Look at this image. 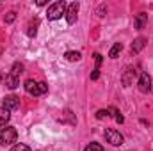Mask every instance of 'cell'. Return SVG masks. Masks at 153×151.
<instances>
[{"label":"cell","mask_w":153,"mask_h":151,"mask_svg":"<svg viewBox=\"0 0 153 151\" xmlns=\"http://www.w3.org/2000/svg\"><path fill=\"white\" fill-rule=\"evenodd\" d=\"M66 2L64 0H57V2H53V4H50L48 5V11H46V16H48V20H59L62 14H66Z\"/></svg>","instance_id":"obj_1"},{"label":"cell","mask_w":153,"mask_h":151,"mask_svg":"<svg viewBox=\"0 0 153 151\" xmlns=\"http://www.w3.org/2000/svg\"><path fill=\"white\" fill-rule=\"evenodd\" d=\"M18 139V132L13 126H5L0 130V146H11L13 142H16Z\"/></svg>","instance_id":"obj_2"},{"label":"cell","mask_w":153,"mask_h":151,"mask_svg":"<svg viewBox=\"0 0 153 151\" xmlns=\"http://www.w3.org/2000/svg\"><path fill=\"white\" fill-rule=\"evenodd\" d=\"M105 139H107V142L109 144H112V146H121L123 144V135L117 132V130H114V128H107L105 130Z\"/></svg>","instance_id":"obj_3"},{"label":"cell","mask_w":153,"mask_h":151,"mask_svg":"<svg viewBox=\"0 0 153 151\" xmlns=\"http://www.w3.org/2000/svg\"><path fill=\"white\" fill-rule=\"evenodd\" d=\"M78 7H80V5H78V2H71V4L66 7V14H64V16H66V21H68L70 25H73V23L76 21V16H78Z\"/></svg>","instance_id":"obj_4"},{"label":"cell","mask_w":153,"mask_h":151,"mask_svg":"<svg viewBox=\"0 0 153 151\" xmlns=\"http://www.w3.org/2000/svg\"><path fill=\"white\" fill-rule=\"evenodd\" d=\"M137 85H139V91H141V93H144V94L150 93V91H152V76L148 75V73H141Z\"/></svg>","instance_id":"obj_5"},{"label":"cell","mask_w":153,"mask_h":151,"mask_svg":"<svg viewBox=\"0 0 153 151\" xmlns=\"http://www.w3.org/2000/svg\"><path fill=\"white\" fill-rule=\"evenodd\" d=\"M135 75H137V71H135L134 68H126V70H125V73H123V76H121L123 85H125V87H130V85L134 84V78H135Z\"/></svg>","instance_id":"obj_6"},{"label":"cell","mask_w":153,"mask_h":151,"mask_svg":"<svg viewBox=\"0 0 153 151\" xmlns=\"http://www.w3.org/2000/svg\"><path fill=\"white\" fill-rule=\"evenodd\" d=\"M18 107H20V98H16V96H5L4 98V109L16 110Z\"/></svg>","instance_id":"obj_7"},{"label":"cell","mask_w":153,"mask_h":151,"mask_svg":"<svg viewBox=\"0 0 153 151\" xmlns=\"http://www.w3.org/2000/svg\"><path fill=\"white\" fill-rule=\"evenodd\" d=\"M146 23H148V14H146V13H139V14H135V20H134V27H135L137 30L144 29V27H146Z\"/></svg>","instance_id":"obj_8"},{"label":"cell","mask_w":153,"mask_h":151,"mask_svg":"<svg viewBox=\"0 0 153 151\" xmlns=\"http://www.w3.org/2000/svg\"><path fill=\"white\" fill-rule=\"evenodd\" d=\"M23 87H25V91H27L29 94H32V96H39V91H38V82H34L32 78L25 80Z\"/></svg>","instance_id":"obj_9"},{"label":"cell","mask_w":153,"mask_h":151,"mask_svg":"<svg viewBox=\"0 0 153 151\" xmlns=\"http://www.w3.org/2000/svg\"><path fill=\"white\" fill-rule=\"evenodd\" d=\"M144 46H146V39H144V38H137L134 43H132L130 50H132V53H139Z\"/></svg>","instance_id":"obj_10"},{"label":"cell","mask_w":153,"mask_h":151,"mask_svg":"<svg viewBox=\"0 0 153 151\" xmlns=\"http://www.w3.org/2000/svg\"><path fill=\"white\" fill-rule=\"evenodd\" d=\"M4 82H5V85H7L9 89H16V87L20 85V80H18V76L11 75V73L4 76Z\"/></svg>","instance_id":"obj_11"},{"label":"cell","mask_w":153,"mask_h":151,"mask_svg":"<svg viewBox=\"0 0 153 151\" xmlns=\"http://www.w3.org/2000/svg\"><path fill=\"white\" fill-rule=\"evenodd\" d=\"M38 25H39L38 18H34V20L29 23V29H27V36H29V38H34V36L38 34Z\"/></svg>","instance_id":"obj_12"},{"label":"cell","mask_w":153,"mask_h":151,"mask_svg":"<svg viewBox=\"0 0 153 151\" xmlns=\"http://www.w3.org/2000/svg\"><path fill=\"white\" fill-rule=\"evenodd\" d=\"M11 119V114L7 109H4V107H0V126H5V123Z\"/></svg>","instance_id":"obj_13"},{"label":"cell","mask_w":153,"mask_h":151,"mask_svg":"<svg viewBox=\"0 0 153 151\" xmlns=\"http://www.w3.org/2000/svg\"><path fill=\"white\" fill-rule=\"evenodd\" d=\"M80 52H66L64 53V59L66 61H70V62H76V61H80Z\"/></svg>","instance_id":"obj_14"},{"label":"cell","mask_w":153,"mask_h":151,"mask_svg":"<svg viewBox=\"0 0 153 151\" xmlns=\"http://www.w3.org/2000/svg\"><path fill=\"white\" fill-rule=\"evenodd\" d=\"M121 50H123V44H121V43H116L114 46L111 48V53H109V57H111V59H117V55L121 53Z\"/></svg>","instance_id":"obj_15"},{"label":"cell","mask_w":153,"mask_h":151,"mask_svg":"<svg viewBox=\"0 0 153 151\" xmlns=\"http://www.w3.org/2000/svg\"><path fill=\"white\" fill-rule=\"evenodd\" d=\"M20 73H23V64H20V62H14V64H13V70H11V75L20 76Z\"/></svg>","instance_id":"obj_16"},{"label":"cell","mask_w":153,"mask_h":151,"mask_svg":"<svg viewBox=\"0 0 153 151\" xmlns=\"http://www.w3.org/2000/svg\"><path fill=\"white\" fill-rule=\"evenodd\" d=\"M84 151H103V146H102V144H98V142H91V144H89Z\"/></svg>","instance_id":"obj_17"},{"label":"cell","mask_w":153,"mask_h":151,"mask_svg":"<svg viewBox=\"0 0 153 151\" xmlns=\"http://www.w3.org/2000/svg\"><path fill=\"white\" fill-rule=\"evenodd\" d=\"M14 20H16V13H14V11H9V13L5 14V18H4L5 23H13Z\"/></svg>","instance_id":"obj_18"},{"label":"cell","mask_w":153,"mask_h":151,"mask_svg":"<svg viewBox=\"0 0 153 151\" xmlns=\"http://www.w3.org/2000/svg\"><path fill=\"white\" fill-rule=\"evenodd\" d=\"M38 91H39V96L45 94V93H48V85L45 82H38Z\"/></svg>","instance_id":"obj_19"},{"label":"cell","mask_w":153,"mask_h":151,"mask_svg":"<svg viewBox=\"0 0 153 151\" xmlns=\"http://www.w3.org/2000/svg\"><path fill=\"white\" fill-rule=\"evenodd\" d=\"M11 151H30V148H29L27 144H14Z\"/></svg>","instance_id":"obj_20"},{"label":"cell","mask_w":153,"mask_h":151,"mask_svg":"<svg viewBox=\"0 0 153 151\" xmlns=\"http://www.w3.org/2000/svg\"><path fill=\"white\" fill-rule=\"evenodd\" d=\"M107 117H109V110H103V109H102V110L96 112V119H100V121H102V119H107Z\"/></svg>","instance_id":"obj_21"},{"label":"cell","mask_w":153,"mask_h":151,"mask_svg":"<svg viewBox=\"0 0 153 151\" xmlns=\"http://www.w3.org/2000/svg\"><path fill=\"white\" fill-rule=\"evenodd\" d=\"M102 61H103V59H102V55H100V53H94V64H96V68H94V70H100Z\"/></svg>","instance_id":"obj_22"},{"label":"cell","mask_w":153,"mask_h":151,"mask_svg":"<svg viewBox=\"0 0 153 151\" xmlns=\"http://www.w3.org/2000/svg\"><path fill=\"white\" fill-rule=\"evenodd\" d=\"M112 112L116 114L114 117H116V121H117V123H123V121H125V119H123V115H121V114L117 112V110H116V109H112Z\"/></svg>","instance_id":"obj_23"},{"label":"cell","mask_w":153,"mask_h":151,"mask_svg":"<svg viewBox=\"0 0 153 151\" xmlns=\"http://www.w3.org/2000/svg\"><path fill=\"white\" fill-rule=\"evenodd\" d=\"M98 78H100V70H94L91 73V80H98Z\"/></svg>","instance_id":"obj_24"},{"label":"cell","mask_w":153,"mask_h":151,"mask_svg":"<svg viewBox=\"0 0 153 151\" xmlns=\"http://www.w3.org/2000/svg\"><path fill=\"white\" fill-rule=\"evenodd\" d=\"M36 4H38V5H46V0H38Z\"/></svg>","instance_id":"obj_25"},{"label":"cell","mask_w":153,"mask_h":151,"mask_svg":"<svg viewBox=\"0 0 153 151\" xmlns=\"http://www.w3.org/2000/svg\"><path fill=\"white\" fill-rule=\"evenodd\" d=\"M0 53H2V48H0Z\"/></svg>","instance_id":"obj_26"},{"label":"cell","mask_w":153,"mask_h":151,"mask_svg":"<svg viewBox=\"0 0 153 151\" xmlns=\"http://www.w3.org/2000/svg\"><path fill=\"white\" fill-rule=\"evenodd\" d=\"M0 9H2V4H0Z\"/></svg>","instance_id":"obj_27"}]
</instances>
